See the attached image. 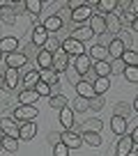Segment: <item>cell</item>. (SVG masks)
<instances>
[{
  "label": "cell",
  "mask_w": 138,
  "mask_h": 156,
  "mask_svg": "<svg viewBox=\"0 0 138 156\" xmlns=\"http://www.w3.org/2000/svg\"><path fill=\"white\" fill-rule=\"evenodd\" d=\"M92 7H97V2H83L81 7H76V9H71V21L74 23H78V25H83L85 21H90L92 19Z\"/></svg>",
  "instance_id": "obj_1"
},
{
  "label": "cell",
  "mask_w": 138,
  "mask_h": 156,
  "mask_svg": "<svg viewBox=\"0 0 138 156\" xmlns=\"http://www.w3.org/2000/svg\"><path fill=\"white\" fill-rule=\"evenodd\" d=\"M69 64H71V58H69L62 48L53 53V64H51V69H53L55 73H64L69 69Z\"/></svg>",
  "instance_id": "obj_2"
},
{
  "label": "cell",
  "mask_w": 138,
  "mask_h": 156,
  "mask_svg": "<svg viewBox=\"0 0 138 156\" xmlns=\"http://www.w3.org/2000/svg\"><path fill=\"white\" fill-rule=\"evenodd\" d=\"M34 117H37V108H34V106H23V103H19V106H16V110H14V119H16L19 124L32 122Z\"/></svg>",
  "instance_id": "obj_3"
},
{
  "label": "cell",
  "mask_w": 138,
  "mask_h": 156,
  "mask_svg": "<svg viewBox=\"0 0 138 156\" xmlns=\"http://www.w3.org/2000/svg\"><path fill=\"white\" fill-rule=\"evenodd\" d=\"M39 80L46 85H51V94H58V85H60V73H55L53 69H42L39 71Z\"/></svg>",
  "instance_id": "obj_4"
},
{
  "label": "cell",
  "mask_w": 138,
  "mask_h": 156,
  "mask_svg": "<svg viewBox=\"0 0 138 156\" xmlns=\"http://www.w3.org/2000/svg\"><path fill=\"white\" fill-rule=\"evenodd\" d=\"M60 142L67 145L69 149H78V147H83V138H81L78 131H64V133H60Z\"/></svg>",
  "instance_id": "obj_5"
},
{
  "label": "cell",
  "mask_w": 138,
  "mask_h": 156,
  "mask_svg": "<svg viewBox=\"0 0 138 156\" xmlns=\"http://www.w3.org/2000/svg\"><path fill=\"white\" fill-rule=\"evenodd\" d=\"M0 133L9 138H19V122L14 117H2L0 119Z\"/></svg>",
  "instance_id": "obj_6"
},
{
  "label": "cell",
  "mask_w": 138,
  "mask_h": 156,
  "mask_svg": "<svg viewBox=\"0 0 138 156\" xmlns=\"http://www.w3.org/2000/svg\"><path fill=\"white\" fill-rule=\"evenodd\" d=\"M62 51L69 55V58H78V55L85 53L83 44H81V41H76V39H71V37H67V39L62 41Z\"/></svg>",
  "instance_id": "obj_7"
},
{
  "label": "cell",
  "mask_w": 138,
  "mask_h": 156,
  "mask_svg": "<svg viewBox=\"0 0 138 156\" xmlns=\"http://www.w3.org/2000/svg\"><path fill=\"white\" fill-rule=\"evenodd\" d=\"M133 149H136V145H133L131 136H127V133H124V136L120 138L118 147H115V156H131Z\"/></svg>",
  "instance_id": "obj_8"
},
{
  "label": "cell",
  "mask_w": 138,
  "mask_h": 156,
  "mask_svg": "<svg viewBox=\"0 0 138 156\" xmlns=\"http://www.w3.org/2000/svg\"><path fill=\"white\" fill-rule=\"evenodd\" d=\"M71 67L78 71V76H85V73L92 69V60L83 53V55H78V58H71Z\"/></svg>",
  "instance_id": "obj_9"
},
{
  "label": "cell",
  "mask_w": 138,
  "mask_h": 156,
  "mask_svg": "<svg viewBox=\"0 0 138 156\" xmlns=\"http://www.w3.org/2000/svg\"><path fill=\"white\" fill-rule=\"evenodd\" d=\"M5 64H7V69H21L23 64H28V58L21 51H16V53L5 55Z\"/></svg>",
  "instance_id": "obj_10"
},
{
  "label": "cell",
  "mask_w": 138,
  "mask_h": 156,
  "mask_svg": "<svg viewBox=\"0 0 138 156\" xmlns=\"http://www.w3.org/2000/svg\"><path fill=\"white\" fill-rule=\"evenodd\" d=\"M42 25H44V30H46V32H49V34H58L60 30L64 28L62 19H60L58 14H51V16H49V19H46V21H44V23H42Z\"/></svg>",
  "instance_id": "obj_11"
},
{
  "label": "cell",
  "mask_w": 138,
  "mask_h": 156,
  "mask_svg": "<svg viewBox=\"0 0 138 156\" xmlns=\"http://www.w3.org/2000/svg\"><path fill=\"white\" fill-rule=\"evenodd\" d=\"M85 55H88L90 60H94V62H101V60H108V48H106V46H99V44H92Z\"/></svg>",
  "instance_id": "obj_12"
},
{
  "label": "cell",
  "mask_w": 138,
  "mask_h": 156,
  "mask_svg": "<svg viewBox=\"0 0 138 156\" xmlns=\"http://www.w3.org/2000/svg\"><path fill=\"white\" fill-rule=\"evenodd\" d=\"M106 19V32L113 34V37H118L120 32H122V23H120L118 14H108V16H103Z\"/></svg>",
  "instance_id": "obj_13"
},
{
  "label": "cell",
  "mask_w": 138,
  "mask_h": 156,
  "mask_svg": "<svg viewBox=\"0 0 138 156\" xmlns=\"http://www.w3.org/2000/svg\"><path fill=\"white\" fill-rule=\"evenodd\" d=\"M69 37L83 44V41H88V39H92V37H94V32L90 30V25H78L76 30H71V34H69Z\"/></svg>",
  "instance_id": "obj_14"
},
{
  "label": "cell",
  "mask_w": 138,
  "mask_h": 156,
  "mask_svg": "<svg viewBox=\"0 0 138 156\" xmlns=\"http://www.w3.org/2000/svg\"><path fill=\"white\" fill-rule=\"evenodd\" d=\"M46 39H49V32L44 30V25H42V23H37V25H34V30H32V46H42V48H44Z\"/></svg>",
  "instance_id": "obj_15"
},
{
  "label": "cell",
  "mask_w": 138,
  "mask_h": 156,
  "mask_svg": "<svg viewBox=\"0 0 138 156\" xmlns=\"http://www.w3.org/2000/svg\"><path fill=\"white\" fill-rule=\"evenodd\" d=\"M34 133H37V124H34V122L19 124V138H21V140H32Z\"/></svg>",
  "instance_id": "obj_16"
},
{
  "label": "cell",
  "mask_w": 138,
  "mask_h": 156,
  "mask_svg": "<svg viewBox=\"0 0 138 156\" xmlns=\"http://www.w3.org/2000/svg\"><path fill=\"white\" fill-rule=\"evenodd\" d=\"M60 124L64 126V131H71V129H74V110H71V106L60 110Z\"/></svg>",
  "instance_id": "obj_17"
},
{
  "label": "cell",
  "mask_w": 138,
  "mask_h": 156,
  "mask_svg": "<svg viewBox=\"0 0 138 156\" xmlns=\"http://www.w3.org/2000/svg\"><path fill=\"white\" fill-rule=\"evenodd\" d=\"M76 97H83V99H92L94 97V90H92V83H88V80H83L81 78L78 83H76Z\"/></svg>",
  "instance_id": "obj_18"
},
{
  "label": "cell",
  "mask_w": 138,
  "mask_h": 156,
  "mask_svg": "<svg viewBox=\"0 0 138 156\" xmlns=\"http://www.w3.org/2000/svg\"><path fill=\"white\" fill-rule=\"evenodd\" d=\"M106 48H108V55H111V60H120V58H122V53L127 51V46H124L122 41L118 39V37H115L113 41H111V44L106 46Z\"/></svg>",
  "instance_id": "obj_19"
},
{
  "label": "cell",
  "mask_w": 138,
  "mask_h": 156,
  "mask_svg": "<svg viewBox=\"0 0 138 156\" xmlns=\"http://www.w3.org/2000/svg\"><path fill=\"white\" fill-rule=\"evenodd\" d=\"M16 51H19V39H16V37H5V39H0V53L9 55V53H16Z\"/></svg>",
  "instance_id": "obj_20"
},
{
  "label": "cell",
  "mask_w": 138,
  "mask_h": 156,
  "mask_svg": "<svg viewBox=\"0 0 138 156\" xmlns=\"http://www.w3.org/2000/svg\"><path fill=\"white\" fill-rule=\"evenodd\" d=\"M111 131L115 133V136H124L127 133V119L120 115H113L111 117Z\"/></svg>",
  "instance_id": "obj_21"
},
{
  "label": "cell",
  "mask_w": 138,
  "mask_h": 156,
  "mask_svg": "<svg viewBox=\"0 0 138 156\" xmlns=\"http://www.w3.org/2000/svg\"><path fill=\"white\" fill-rule=\"evenodd\" d=\"M90 30H92L94 34H99V37H101V34H106V19L94 14L92 19H90Z\"/></svg>",
  "instance_id": "obj_22"
},
{
  "label": "cell",
  "mask_w": 138,
  "mask_h": 156,
  "mask_svg": "<svg viewBox=\"0 0 138 156\" xmlns=\"http://www.w3.org/2000/svg\"><path fill=\"white\" fill-rule=\"evenodd\" d=\"M49 106L53 108V110H62V108L69 106V99L64 97V94H51L49 97Z\"/></svg>",
  "instance_id": "obj_23"
},
{
  "label": "cell",
  "mask_w": 138,
  "mask_h": 156,
  "mask_svg": "<svg viewBox=\"0 0 138 156\" xmlns=\"http://www.w3.org/2000/svg\"><path fill=\"white\" fill-rule=\"evenodd\" d=\"M92 69H94V73H97V78H111V62H108V60L94 62Z\"/></svg>",
  "instance_id": "obj_24"
},
{
  "label": "cell",
  "mask_w": 138,
  "mask_h": 156,
  "mask_svg": "<svg viewBox=\"0 0 138 156\" xmlns=\"http://www.w3.org/2000/svg\"><path fill=\"white\" fill-rule=\"evenodd\" d=\"M2 76H5V87H9V90L19 87V69H7Z\"/></svg>",
  "instance_id": "obj_25"
},
{
  "label": "cell",
  "mask_w": 138,
  "mask_h": 156,
  "mask_svg": "<svg viewBox=\"0 0 138 156\" xmlns=\"http://www.w3.org/2000/svg\"><path fill=\"white\" fill-rule=\"evenodd\" d=\"M19 101L23 103V106H34V101H39V94L34 92V90H21Z\"/></svg>",
  "instance_id": "obj_26"
},
{
  "label": "cell",
  "mask_w": 138,
  "mask_h": 156,
  "mask_svg": "<svg viewBox=\"0 0 138 156\" xmlns=\"http://www.w3.org/2000/svg\"><path fill=\"white\" fill-rule=\"evenodd\" d=\"M97 9L103 12V14H115V9H118V0H97Z\"/></svg>",
  "instance_id": "obj_27"
},
{
  "label": "cell",
  "mask_w": 138,
  "mask_h": 156,
  "mask_svg": "<svg viewBox=\"0 0 138 156\" xmlns=\"http://www.w3.org/2000/svg\"><path fill=\"white\" fill-rule=\"evenodd\" d=\"M37 83H39V69H34V71H28L23 76V85L25 90H34L37 87Z\"/></svg>",
  "instance_id": "obj_28"
},
{
  "label": "cell",
  "mask_w": 138,
  "mask_h": 156,
  "mask_svg": "<svg viewBox=\"0 0 138 156\" xmlns=\"http://www.w3.org/2000/svg\"><path fill=\"white\" fill-rule=\"evenodd\" d=\"M108 87H111V78H97V80L92 83L94 94H99V97H103V94L108 92Z\"/></svg>",
  "instance_id": "obj_29"
},
{
  "label": "cell",
  "mask_w": 138,
  "mask_h": 156,
  "mask_svg": "<svg viewBox=\"0 0 138 156\" xmlns=\"http://www.w3.org/2000/svg\"><path fill=\"white\" fill-rule=\"evenodd\" d=\"M60 48H62V41H60L55 34H49V39H46V44H44V48H42V51H46V53L53 55L55 51H60Z\"/></svg>",
  "instance_id": "obj_30"
},
{
  "label": "cell",
  "mask_w": 138,
  "mask_h": 156,
  "mask_svg": "<svg viewBox=\"0 0 138 156\" xmlns=\"http://www.w3.org/2000/svg\"><path fill=\"white\" fill-rule=\"evenodd\" d=\"M81 138H83V145H90V147H99V145H101V133L83 131V133H81Z\"/></svg>",
  "instance_id": "obj_31"
},
{
  "label": "cell",
  "mask_w": 138,
  "mask_h": 156,
  "mask_svg": "<svg viewBox=\"0 0 138 156\" xmlns=\"http://www.w3.org/2000/svg\"><path fill=\"white\" fill-rule=\"evenodd\" d=\"M51 64H53V55L46 53V51H39L37 53V67H39V71L42 69H51Z\"/></svg>",
  "instance_id": "obj_32"
},
{
  "label": "cell",
  "mask_w": 138,
  "mask_h": 156,
  "mask_svg": "<svg viewBox=\"0 0 138 156\" xmlns=\"http://www.w3.org/2000/svg\"><path fill=\"white\" fill-rule=\"evenodd\" d=\"M0 145H2V149L9 151V154H14L16 149H19V138H9V136H2V140H0Z\"/></svg>",
  "instance_id": "obj_33"
},
{
  "label": "cell",
  "mask_w": 138,
  "mask_h": 156,
  "mask_svg": "<svg viewBox=\"0 0 138 156\" xmlns=\"http://www.w3.org/2000/svg\"><path fill=\"white\" fill-rule=\"evenodd\" d=\"M0 19L5 21V23H9V25L16 21V14L12 12V5H9V2H5V5H2V9H0Z\"/></svg>",
  "instance_id": "obj_34"
},
{
  "label": "cell",
  "mask_w": 138,
  "mask_h": 156,
  "mask_svg": "<svg viewBox=\"0 0 138 156\" xmlns=\"http://www.w3.org/2000/svg\"><path fill=\"white\" fill-rule=\"evenodd\" d=\"M120 60H122V62L127 64V67H138V53H136V51H131V48H129V51H124Z\"/></svg>",
  "instance_id": "obj_35"
},
{
  "label": "cell",
  "mask_w": 138,
  "mask_h": 156,
  "mask_svg": "<svg viewBox=\"0 0 138 156\" xmlns=\"http://www.w3.org/2000/svg\"><path fill=\"white\" fill-rule=\"evenodd\" d=\"M71 110H74V112H85V110H90V103H88V99H83V97H76V99H74V103H71Z\"/></svg>",
  "instance_id": "obj_36"
},
{
  "label": "cell",
  "mask_w": 138,
  "mask_h": 156,
  "mask_svg": "<svg viewBox=\"0 0 138 156\" xmlns=\"http://www.w3.org/2000/svg\"><path fill=\"white\" fill-rule=\"evenodd\" d=\"M101 129H103V122H101V119H88V122H85V126H83V131L101 133Z\"/></svg>",
  "instance_id": "obj_37"
},
{
  "label": "cell",
  "mask_w": 138,
  "mask_h": 156,
  "mask_svg": "<svg viewBox=\"0 0 138 156\" xmlns=\"http://www.w3.org/2000/svg\"><path fill=\"white\" fill-rule=\"evenodd\" d=\"M131 112H133V106H127V103H118V106H115V115L124 117V119H129Z\"/></svg>",
  "instance_id": "obj_38"
},
{
  "label": "cell",
  "mask_w": 138,
  "mask_h": 156,
  "mask_svg": "<svg viewBox=\"0 0 138 156\" xmlns=\"http://www.w3.org/2000/svg\"><path fill=\"white\" fill-rule=\"evenodd\" d=\"M25 12H30V14H39V12H42V0H25Z\"/></svg>",
  "instance_id": "obj_39"
},
{
  "label": "cell",
  "mask_w": 138,
  "mask_h": 156,
  "mask_svg": "<svg viewBox=\"0 0 138 156\" xmlns=\"http://www.w3.org/2000/svg\"><path fill=\"white\" fill-rule=\"evenodd\" d=\"M122 76L127 78V83H138V67H127Z\"/></svg>",
  "instance_id": "obj_40"
},
{
  "label": "cell",
  "mask_w": 138,
  "mask_h": 156,
  "mask_svg": "<svg viewBox=\"0 0 138 156\" xmlns=\"http://www.w3.org/2000/svg\"><path fill=\"white\" fill-rule=\"evenodd\" d=\"M124 69H127V64L122 60H111V76L113 73H124Z\"/></svg>",
  "instance_id": "obj_41"
},
{
  "label": "cell",
  "mask_w": 138,
  "mask_h": 156,
  "mask_svg": "<svg viewBox=\"0 0 138 156\" xmlns=\"http://www.w3.org/2000/svg\"><path fill=\"white\" fill-rule=\"evenodd\" d=\"M90 108H92V110H101V108H103V103H106V101H103V97H99V94H94V97L92 99H90Z\"/></svg>",
  "instance_id": "obj_42"
},
{
  "label": "cell",
  "mask_w": 138,
  "mask_h": 156,
  "mask_svg": "<svg viewBox=\"0 0 138 156\" xmlns=\"http://www.w3.org/2000/svg\"><path fill=\"white\" fill-rule=\"evenodd\" d=\"M34 92L39 94V97H51V85H46V83H37V87H34Z\"/></svg>",
  "instance_id": "obj_43"
},
{
  "label": "cell",
  "mask_w": 138,
  "mask_h": 156,
  "mask_svg": "<svg viewBox=\"0 0 138 156\" xmlns=\"http://www.w3.org/2000/svg\"><path fill=\"white\" fill-rule=\"evenodd\" d=\"M53 156H69V147L62 145V142H58V145L53 147Z\"/></svg>",
  "instance_id": "obj_44"
},
{
  "label": "cell",
  "mask_w": 138,
  "mask_h": 156,
  "mask_svg": "<svg viewBox=\"0 0 138 156\" xmlns=\"http://www.w3.org/2000/svg\"><path fill=\"white\" fill-rule=\"evenodd\" d=\"M9 5H12V12H14V14H23L25 12V0H14Z\"/></svg>",
  "instance_id": "obj_45"
},
{
  "label": "cell",
  "mask_w": 138,
  "mask_h": 156,
  "mask_svg": "<svg viewBox=\"0 0 138 156\" xmlns=\"http://www.w3.org/2000/svg\"><path fill=\"white\" fill-rule=\"evenodd\" d=\"M67 73H69V78H71V83H78V80H81V76H78V71H76V69L74 67H71V64H69V69H67Z\"/></svg>",
  "instance_id": "obj_46"
},
{
  "label": "cell",
  "mask_w": 138,
  "mask_h": 156,
  "mask_svg": "<svg viewBox=\"0 0 138 156\" xmlns=\"http://www.w3.org/2000/svg\"><path fill=\"white\" fill-rule=\"evenodd\" d=\"M49 142H51V147H55V145L60 142V133H51V136H49Z\"/></svg>",
  "instance_id": "obj_47"
},
{
  "label": "cell",
  "mask_w": 138,
  "mask_h": 156,
  "mask_svg": "<svg viewBox=\"0 0 138 156\" xmlns=\"http://www.w3.org/2000/svg\"><path fill=\"white\" fill-rule=\"evenodd\" d=\"M131 140H133V145H138V126L131 131Z\"/></svg>",
  "instance_id": "obj_48"
},
{
  "label": "cell",
  "mask_w": 138,
  "mask_h": 156,
  "mask_svg": "<svg viewBox=\"0 0 138 156\" xmlns=\"http://www.w3.org/2000/svg\"><path fill=\"white\" fill-rule=\"evenodd\" d=\"M131 12L138 16V0H131Z\"/></svg>",
  "instance_id": "obj_49"
},
{
  "label": "cell",
  "mask_w": 138,
  "mask_h": 156,
  "mask_svg": "<svg viewBox=\"0 0 138 156\" xmlns=\"http://www.w3.org/2000/svg\"><path fill=\"white\" fill-rule=\"evenodd\" d=\"M131 30H133V32H138V16H136V21L131 23Z\"/></svg>",
  "instance_id": "obj_50"
},
{
  "label": "cell",
  "mask_w": 138,
  "mask_h": 156,
  "mask_svg": "<svg viewBox=\"0 0 138 156\" xmlns=\"http://www.w3.org/2000/svg\"><path fill=\"white\" fill-rule=\"evenodd\" d=\"M133 112H138V97L133 99Z\"/></svg>",
  "instance_id": "obj_51"
},
{
  "label": "cell",
  "mask_w": 138,
  "mask_h": 156,
  "mask_svg": "<svg viewBox=\"0 0 138 156\" xmlns=\"http://www.w3.org/2000/svg\"><path fill=\"white\" fill-rule=\"evenodd\" d=\"M2 85H5V76H2V73H0V87H2Z\"/></svg>",
  "instance_id": "obj_52"
},
{
  "label": "cell",
  "mask_w": 138,
  "mask_h": 156,
  "mask_svg": "<svg viewBox=\"0 0 138 156\" xmlns=\"http://www.w3.org/2000/svg\"><path fill=\"white\" fill-rule=\"evenodd\" d=\"M0 140H2V133H0ZM0 149H2V145H0Z\"/></svg>",
  "instance_id": "obj_53"
},
{
  "label": "cell",
  "mask_w": 138,
  "mask_h": 156,
  "mask_svg": "<svg viewBox=\"0 0 138 156\" xmlns=\"http://www.w3.org/2000/svg\"><path fill=\"white\" fill-rule=\"evenodd\" d=\"M136 156H138V145H136Z\"/></svg>",
  "instance_id": "obj_54"
}]
</instances>
